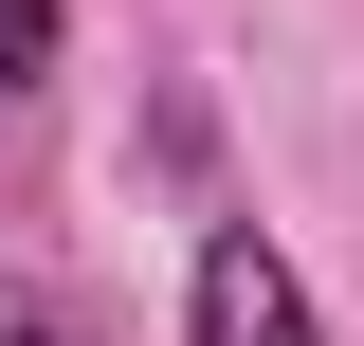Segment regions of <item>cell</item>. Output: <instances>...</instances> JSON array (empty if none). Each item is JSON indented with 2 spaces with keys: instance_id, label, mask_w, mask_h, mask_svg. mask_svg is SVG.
<instances>
[{
  "instance_id": "obj_1",
  "label": "cell",
  "mask_w": 364,
  "mask_h": 346,
  "mask_svg": "<svg viewBox=\"0 0 364 346\" xmlns=\"http://www.w3.org/2000/svg\"><path fill=\"white\" fill-rule=\"evenodd\" d=\"M200 346H310V310H291V273H273L255 237L200 256Z\"/></svg>"
},
{
  "instance_id": "obj_2",
  "label": "cell",
  "mask_w": 364,
  "mask_h": 346,
  "mask_svg": "<svg viewBox=\"0 0 364 346\" xmlns=\"http://www.w3.org/2000/svg\"><path fill=\"white\" fill-rule=\"evenodd\" d=\"M55 55V0H0V73H37Z\"/></svg>"
},
{
  "instance_id": "obj_3",
  "label": "cell",
  "mask_w": 364,
  "mask_h": 346,
  "mask_svg": "<svg viewBox=\"0 0 364 346\" xmlns=\"http://www.w3.org/2000/svg\"><path fill=\"white\" fill-rule=\"evenodd\" d=\"M0 346H37V328H0Z\"/></svg>"
}]
</instances>
